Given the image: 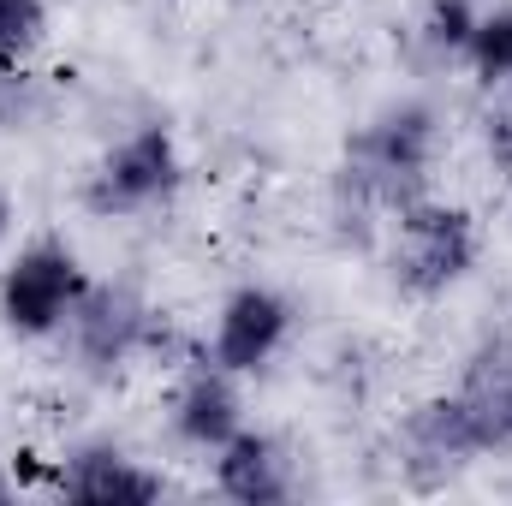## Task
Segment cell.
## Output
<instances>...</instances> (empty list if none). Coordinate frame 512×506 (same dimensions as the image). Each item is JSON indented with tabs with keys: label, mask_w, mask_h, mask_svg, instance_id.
<instances>
[{
	"label": "cell",
	"mask_w": 512,
	"mask_h": 506,
	"mask_svg": "<svg viewBox=\"0 0 512 506\" xmlns=\"http://www.w3.org/2000/svg\"><path fill=\"white\" fill-rule=\"evenodd\" d=\"M221 489L233 501H280L286 483H280V459L262 435H227V459H221Z\"/></svg>",
	"instance_id": "cell-6"
},
{
	"label": "cell",
	"mask_w": 512,
	"mask_h": 506,
	"mask_svg": "<svg viewBox=\"0 0 512 506\" xmlns=\"http://www.w3.org/2000/svg\"><path fill=\"white\" fill-rule=\"evenodd\" d=\"M167 185H173V143H167L161 126H149L108 161V173L96 185V203L102 209H131V203H149Z\"/></svg>",
	"instance_id": "cell-3"
},
{
	"label": "cell",
	"mask_w": 512,
	"mask_h": 506,
	"mask_svg": "<svg viewBox=\"0 0 512 506\" xmlns=\"http://www.w3.org/2000/svg\"><path fill=\"white\" fill-rule=\"evenodd\" d=\"M471 405H477L489 441H512V381H501L495 393H483V399H471Z\"/></svg>",
	"instance_id": "cell-11"
},
{
	"label": "cell",
	"mask_w": 512,
	"mask_h": 506,
	"mask_svg": "<svg viewBox=\"0 0 512 506\" xmlns=\"http://www.w3.org/2000/svg\"><path fill=\"white\" fill-rule=\"evenodd\" d=\"M286 334V304L274 292H239L221 316V334H215V358L227 370H256Z\"/></svg>",
	"instance_id": "cell-4"
},
{
	"label": "cell",
	"mask_w": 512,
	"mask_h": 506,
	"mask_svg": "<svg viewBox=\"0 0 512 506\" xmlns=\"http://www.w3.org/2000/svg\"><path fill=\"white\" fill-rule=\"evenodd\" d=\"M471 54L483 66V78H507L512 72V12H495L471 30Z\"/></svg>",
	"instance_id": "cell-9"
},
{
	"label": "cell",
	"mask_w": 512,
	"mask_h": 506,
	"mask_svg": "<svg viewBox=\"0 0 512 506\" xmlns=\"http://www.w3.org/2000/svg\"><path fill=\"white\" fill-rule=\"evenodd\" d=\"M131 322H137V316H126V304H120V298H102V304L84 316V340H90V358L114 364V358L126 352V340H131Z\"/></svg>",
	"instance_id": "cell-8"
},
{
	"label": "cell",
	"mask_w": 512,
	"mask_h": 506,
	"mask_svg": "<svg viewBox=\"0 0 512 506\" xmlns=\"http://www.w3.org/2000/svg\"><path fill=\"white\" fill-rule=\"evenodd\" d=\"M0 501H6V489H0Z\"/></svg>",
	"instance_id": "cell-13"
},
{
	"label": "cell",
	"mask_w": 512,
	"mask_h": 506,
	"mask_svg": "<svg viewBox=\"0 0 512 506\" xmlns=\"http://www.w3.org/2000/svg\"><path fill=\"white\" fill-rule=\"evenodd\" d=\"M42 36V0H0V54H18Z\"/></svg>",
	"instance_id": "cell-10"
},
{
	"label": "cell",
	"mask_w": 512,
	"mask_h": 506,
	"mask_svg": "<svg viewBox=\"0 0 512 506\" xmlns=\"http://www.w3.org/2000/svg\"><path fill=\"white\" fill-rule=\"evenodd\" d=\"M465 262H471V227H465V215H453V209H423V215L405 221L399 268H405L411 286L435 292V286H447L453 274H465Z\"/></svg>",
	"instance_id": "cell-2"
},
{
	"label": "cell",
	"mask_w": 512,
	"mask_h": 506,
	"mask_svg": "<svg viewBox=\"0 0 512 506\" xmlns=\"http://www.w3.org/2000/svg\"><path fill=\"white\" fill-rule=\"evenodd\" d=\"M0 233H6V203H0Z\"/></svg>",
	"instance_id": "cell-12"
},
{
	"label": "cell",
	"mask_w": 512,
	"mask_h": 506,
	"mask_svg": "<svg viewBox=\"0 0 512 506\" xmlns=\"http://www.w3.org/2000/svg\"><path fill=\"white\" fill-rule=\"evenodd\" d=\"M72 298H78V262L66 251H54V245L24 251L18 268L6 274V286H0V310L18 334H48L72 310Z\"/></svg>",
	"instance_id": "cell-1"
},
{
	"label": "cell",
	"mask_w": 512,
	"mask_h": 506,
	"mask_svg": "<svg viewBox=\"0 0 512 506\" xmlns=\"http://www.w3.org/2000/svg\"><path fill=\"white\" fill-rule=\"evenodd\" d=\"M66 495L84 506H120V501H155V477L131 471L120 453H84L66 477Z\"/></svg>",
	"instance_id": "cell-5"
},
{
	"label": "cell",
	"mask_w": 512,
	"mask_h": 506,
	"mask_svg": "<svg viewBox=\"0 0 512 506\" xmlns=\"http://www.w3.org/2000/svg\"><path fill=\"white\" fill-rule=\"evenodd\" d=\"M233 423H239V399H233V387H227L221 376H197L191 387H185V399H179V429H185L191 441L227 447Z\"/></svg>",
	"instance_id": "cell-7"
}]
</instances>
